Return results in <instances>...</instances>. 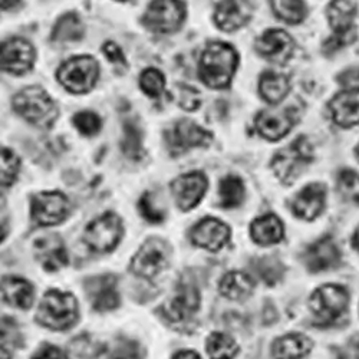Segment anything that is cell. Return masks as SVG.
Instances as JSON below:
<instances>
[{
	"instance_id": "obj_1",
	"label": "cell",
	"mask_w": 359,
	"mask_h": 359,
	"mask_svg": "<svg viewBox=\"0 0 359 359\" xmlns=\"http://www.w3.org/2000/svg\"><path fill=\"white\" fill-rule=\"evenodd\" d=\"M238 55L236 49L224 42H212L200 56L198 75L204 85L213 89H224L231 83Z\"/></svg>"
},
{
	"instance_id": "obj_2",
	"label": "cell",
	"mask_w": 359,
	"mask_h": 359,
	"mask_svg": "<svg viewBox=\"0 0 359 359\" xmlns=\"http://www.w3.org/2000/svg\"><path fill=\"white\" fill-rule=\"evenodd\" d=\"M13 111L38 128H50L59 115L53 100L42 86L34 85L22 89L12 100Z\"/></svg>"
},
{
	"instance_id": "obj_3",
	"label": "cell",
	"mask_w": 359,
	"mask_h": 359,
	"mask_svg": "<svg viewBox=\"0 0 359 359\" xmlns=\"http://www.w3.org/2000/svg\"><path fill=\"white\" fill-rule=\"evenodd\" d=\"M36 320L53 331H67L78 320V304L72 293L50 289L38 308Z\"/></svg>"
},
{
	"instance_id": "obj_4",
	"label": "cell",
	"mask_w": 359,
	"mask_h": 359,
	"mask_svg": "<svg viewBox=\"0 0 359 359\" xmlns=\"http://www.w3.org/2000/svg\"><path fill=\"white\" fill-rule=\"evenodd\" d=\"M312 161L313 148L308 138L301 135L275 154L271 167L283 184H293Z\"/></svg>"
},
{
	"instance_id": "obj_5",
	"label": "cell",
	"mask_w": 359,
	"mask_h": 359,
	"mask_svg": "<svg viewBox=\"0 0 359 359\" xmlns=\"http://www.w3.org/2000/svg\"><path fill=\"white\" fill-rule=\"evenodd\" d=\"M100 75V65L97 59L82 55L68 59L59 67L56 72L57 81L71 94H86L95 86Z\"/></svg>"
},
{
	"instance_id": "obj_6",
	"label": "cell",
	"mask_w": 359,
	"mask_h": 359,
	"mask_svg": "<svg viewBox=\"0 0 359 359\" xmlns=\"http://www.w3.org/2000/svg\"><path fill=\"white\" fill-rule=\"evenodd\" d=\"M356 9L358 6L355 2H345V0L329 4L326 12L334 35L323 43V53L331 55L355 42L358 34L353 23Z\"/></svg>"
},
{
	"instance_id": "obj_7",
	"label": "cell",
	"mask_w": 359,
	"mask_h": 359,
	"mask_svg": "<svg viewBox=\"0 0 359 359\" xmlns=\"http://www.w3.org/2000/svg\"><path fill=\"white\" fill-rule=\"evenodd\" d=\"M349 293L339 285H323L311 296V311L320 323L337 322L348 309Z\"/></svg>"
},
{
	"instance_id": "obj_8",
	"label": "cell",
	"mask_w": 359,
	"mask_h": 359,
	"mask_svg": "<svg viewBox=\"0 0 359 359\" xmlns=\"http://www.w3.org/2000/svg\"><path fill=\"white\" fill-rule=\"evenodd\" d=\"M186 13L187 6L184 2L156 0L148 5L142 16V25L156 34H172L184 22Z\"/></svg>"
},
{
	"instance_id": "obj_9",
	"label": "cell",
	"mask_w": 359,
	"mask_h": 359,
	"mask_svg": "<svg viewBox=\"0 0 359 359\" xmlns=\"http://www.w3.org/2000/svg\"><path fill=\"white\" fill-rule=\"evenodd\" d=\"M123 234L121 219L115 213H105L85 229L83 242L95 253H108L121 242Z\"/></svg>"
},
{
	"instance_id": "obj_10",
	"label": "cell",
	"mask_w": 359,
	"mask_h": 359,
	"mask_svg": "<svg viewBox=\"0 0 359 359\" xmlns=\"http://www.w3.org/2000/svg\"><path fill=\"white\" fill-rule=\"evenodd\" d=\"M170 250L160 238L147 241L131 260V272L144 279H154L168 266Z\"/></svg>"
},
{
	"instance_id": "obj_11",
	"label": "cell",
	"mask_w": 359,
	"mask_h": 359,
	"mask_svg": "<svg viewBox=\"0 0 359 359\" xmlns=\"http://www.w3.org/2000/svg\"><path fill=\"white\" fill-rule=\"evenodd\" d=\"M167 147L171 154H183L190 148L210 145L213 135L190 119H182L164 133Z\"/></svg>"
},
{
	"instance_id": "obj_12",
	"label": "cell",
	"mask_w": 359,
	"mask_h": 359,
	"mask_svg": "<svg viewBox=\"0 0 359 359\" xmlns=\"http://www.w3.org/2000/svg\"><path fill=\"white\" fill-rule=\"evenodd\" d=\"M71 203L61 191H42L32 198V219L39 226H56L69 215Z\"/></svg>"
},
{
	"instance_id": "obj_13",
	"label": "cell",
	"mask_w": 359,
	"mask_h": 359,
	"mask_svg": "<svg viewBox=\"0 0 359 359\" xmlns=\"http://www.w3.org/2000/svg\"><path fill=\"white\" fill-rule=\"evenodd\" d=\"M207 177L201 171L183 174L171 182V194L177 207L183 212H190L203 198L207 190Z\"/></svg>"
},
{
	"instance_id": "obj_14",
	"label": "cell",
	"mask_w": 359,
	"mask_h": 359,
	"mask_svg": "<svg viewBox=\"0 0 359 359\" xmlns=\"http://www.w3.org/2000/svg\"><path fill=\"white\" fill-rule=\"evenodd\" d=\"M35 48L23 38H12L2 43V71L12 75H23L32 69L35 64Z\"/></svg>"
},
{
	"instance_id": "obj_15",
	"label": "cell",
	"mask_w": 359,
	"mask_h": 359,
	"mask_svg": "<svg viewBox=\"0 0 359 359\" xmlns=\"http://www.w3.org/2000/svg\"><path fill=\"white\" fill-rule=\"evenodd\" d=\"M256 50L269 62L285 65L293 55L294 42L282 29H269L255 42Z\"/></svg>"
},
{
	"instance_id": "obj_16",
	"label": "cell",
	"mask_w": 359,
	"mask_h": 359,
	"mask_svg": "<svg viewBox=\"0 0 359 359\" xmlns=\"http://www.w3.org/2000/svg\"><path fill=\"white\" fill-rule=\"evenodd\" d=\"M191 242L208 252H219L230 238V229L215 217H205L190 231Z\"/></svg>"
},
{
	"instance_id": "obj_17",
	"label": "cell",
	"mask_w": 359,
	"mask_h": 359,
	"mask_svg": "<svg viewBox=\"0 0 359 359\" xmlns=\"http://www.w3.org/2000/svg\"><path fill=\"white\" fill-rule=\"evenodd\" d=\"M257 133L269 140L279 141L286 137L294 126V116L289 108L286 109H264L255 119Z\"/></svg>"
},
{
	"instance_id": "obj_18",
	"label": "cell",
	"mask_w": 359,
	"mask_h": 359,
	"mask_svg": "<svg viewBox=\"0 0 359 359\" xmlns=\"http://www.w3.org/2000/svg\"><path fill=\"white\" fill-rule=\"evenodd\" d=\"M85 289L95 311L107 312L119 306L118 280L114 275H102L88 279L85 282Z\"/></svg>"
},
{
	"instance_id": "obj_19",
	"label": "cell",
	"mask_w": 359,
	"mask_h": 359,
	"mask_svg": "<svg viewBox=\"0 0 359 359\" xmlns=\"http://www.w3.org/2000/svg\"><path fill=\"white\" fill-rule=\"evenodd\" d=\"M341 260V252L331 236L319 238L311 245L304 253V262L309 272L318 273L323 271H331L337 267Z\"/></svg>"
},
{
	"instance_id": "obj_20",
	"label": "cell",
	"mask_w": 359,
	"mask_h": 359,
	"mask_svg": "<svg viewBox=\"0 0 359 359\" xmlns=\"http://www.w3.org/2000/svg\"><path fill=\"white\" fill-rule=\"evenodd\" d=\"M200 308V292L193 283H180L171 301L164 306L165 316L172 322H182L193 316Z\"/></svg>"
},
{
	"instance_id": "obj_21",
	"label": "cell",
	"mask_w": 359,
	"mask_h": 359,
	"mask_svg": "<svg viewBox=\"0 0 359 359\" xmlns=\"http://www.w3.org/2000/svg\"><path fill=\"white\" fill-rule=\"evenodd\" d=\"M325 201L326 187L320 183H313L297 193L292 203V212L296 217L311 222L323 212Z\"/></svg>"
},
{
	"instance_id": "obj_22",
	"label": "cell",
	"mask_w": 359,
	"mask_h": 359,
	"mask_svg": "<svg viewBox=\"0 0 359 359\" xmlns=\"http://www.w3.org/2000/svg\"><path fill=\"white\" fill-rule=\"evenodd\" d=\"M36 260L48 272H56L68 264V253L64 241L57 234H48L35 243Z\"/></svg>"
},
{
	"instance_id": "obj_23",
	"label": "cell",
	"mask_w": 359,
	"mask_h": 359,
	"mask_svg": "<svg viewBox=\"0 0 359 359\" xmlns=\"http://www.w3.org/2000/svg\"><path fill=\"white\" fill-rule=\"evenodd\" d=\"M332 119L342 128H351L359 124V88L346 89L329 102Z\"/></svg>"
},
{
	"instance_id": "obj_24",
	"label": "cell",
	"mask_w": 359,
	"mask_h": 359,
	"mask_svg": "<svg viewBox=\"0 0 359 359\" xmlns=\"http://www.w3.org/2000/svg\"><path fill=\"white\" fill-rule=\"evenodd\" d=\"M252 16L249 2H219L215 11V22L224 32H234L245 26Z\"/></svg>"
},
{
	"instance_id": "obj_25",
	"label": "cell",
	"mask_w": 359,
	"mask_h": 359,
	"mask_svg": "<svg viewBox=\"0 0 359 359\" xmlns=\"http://www.w3.org/2000/svg\"><path fill=\"white\" fill-rule=\"evenodd\" d=\"M2 297L11 306L29 309L34 304V287L22 278L5 276L2 279Z\"/></svg>"
},
{
	"instance_id": "obj_26",
	"label": "cell",
	"mask_w": 359,
	"mask_h": 359,
	"mask_svg": "<svg viewBox=\"0 0 359 359\" xmlns=\"http://www.w3.org/2000/svg\"><path fill=\"white\" fill-rule=\"evenodd\" d=\"M250 234L253 242L260 246L278 245L283 238V224L275 215H264L252 223Z\"/></svg>"
},
{
	"instance_id": "obj_27",
	"label": "cell",
	"mask_w": 359,
	"mask_h": 359,
	"mask_svg": "<svg viewBox=\"0 0 359 359\" xmlns=\"http://www.w3.org/2000/svg\"><path fill=\"white\" fill-rule=\"evenodd\" d=\"M290 91V81L287 75L267 71L262 74L259 79V93L264 101L269 104L282 102Z\"/></svg>"
},
{
	"instance_id": "obj_28",
	"label": "cell",
	"mask_w": 359,
	"mask_h": 359,
	"mask_svg": "<svg viewBox=\"0 0 359 359\" xmlns=\"http://www.w3.org/2000/svg\"><path fill=\"white\" fill-rule=\"evenodd\" d=\"M312 351V341L302 334H287L272 346L276 359H304Z\"/></svg>"
},
{
	"instance_id": "obj_29",
	"label": "cell",
	"mask_w": 359,
	"mask_h": 359,
	"mask_svg": "<svg viewBox=\"0 0 359 359\" xmlns=\"http://www.w3.org/2000/svg\"><path fill=\"white\" fill-rule=\"evenodd\" d=\"M255 280L243 272H230L220 282V293L231 301H243L253 293Z\"/></svg>"
},
{
	"instance_id": "obj_30",
	"label": "cell",
	"mask_w": 359,
	"mask_h": 359,
	"mask_svg": "<svg viewBox=\"0 0 359 359\" xmlns=\"http://www.w3.org/2000/svg\"><path fill=\"white\" fill-rule=\"evenodd\" d=\"M85 35V26L81 18L75 13H65L53 27L52 41L55 42H76Z\"/></svg>"
},
{
	"instance_id": "obj_31",
	"label": "cell",
	"mask_w": 359,
	"mask_h": 359,
	"mask_svg": "<svg viewBox=\"0 0 359 359\" xmlns=\"http://www.w3.org/2000/svg\"><path fill=\"white\" fill-rule=\"evenodd\" d=\"M245 183L241 177L226 175L220 182V205L223 208H236L245 200Z\"/></svg>"
},
{
	"instance_id": "obj_32",
	"label": "cell",
	"mask_w": 359,
	"mask_h": 359,
	"mask_svg": "<svg viewBox=\"0 0 359 359\" xmlns=\"http://www.w3.org/2000/svg\"><path fill=\"white\" fill-rule=\"evenodd\" d=\"M237 352V344L227 334L213 332L207 339V353L210 359H233Z\"/></svg>"
},
{
	"instance_id": "obj_33",
	"label": "cell",
	"mask_w": 359,
	"mask_h": 359,
	"mask_svg": "<svg viewBox=\"0 0 359 359\" xmlns=\"http://www.w3.org/2000/svg\"><path fill=\"white\" fill-rule=\"evenodd\" d=\"M123 153L131 160H141L144 156L142 130L137 123L127 121L124 124V137L121 141Z\"/></svg>"
},
{
	"instance_id": "obj_34",
	"label": "cell",
	"mask_w": 359,
	"mask_h": 359,
	"mask_svg": "<svg viewBox=\"0 0 359 359\" xmlns=\"http://www.w3.org/2000/svg\"><path fill=\"white\" fill-rule=\"evenodd\" d=\"M271 4L275 15L283 22L290 25L302 23L308 13L305 2H299V0H294V2H271Z\"/></svg>"
},
{
	"instance_id": "obj_35",
	"label": "cell",
	"mask_w": 359,
	"mask_h": 359,
	"mask_svg": "<svg viewBox=\"0 0 359 359\" xmlns=\"http://www.w3.org/2000/svg\"><path fill=\"white\" fill-rule=\"evenodd\" d=\"M140 88L147 97L157 98L165 89V76L156 68H147L140 75Z\"/></svg>"
},
{
	"instance_id": "obj_36",
	"label": "cell",
	"mask_w": 359,
	"mask_h": 359,
	"mask_svg": "<svg viewBox=\"0 0 359 359\" xmlns=\"http://www.w3.org/2000/svg\"><path fill=\"white\" fill-rule=\"evenodd\" d=\"M338 191L355 204H359V174L352 170H342L338 175Z\"/></svg>"
},
{
	"instance_id": "obj_37",
	"label": "cell",
	"mask_w": 359,
	"mask_h": 359,
	"mask_svg": "<svg viewBox=\"0 0 359 359\" xmlns=\"http://www.w3.org/2000/svg\"><path fill=\"white\" fill-rule=\"evenodd\" d=\"M72 123H74L75 128L82 135H86V137L98 134L101 130V126H102L101 118L95 112H91V111H82V112L75 114L72 118Z\"/></svg>"
},
{
	"instance_id": "obj_38",
	"label": "cell",
	"mask_w": 359,
	"mask_h": 359,
	"mask_svg": "<svg viewBox=\"0 0 359 359\" xmlns=\"http://www.w3.org/2000/svg\"><path fill=\"white\" fill-rule=\"evenodd\" d=\"M20 168L19 157L9 148H2V187H11L18 178Z\"/></svg>"
},
{
	"instance_id": "obj_39",
	"label": "cell",
	"mask_w": 359,
	"mask_h": 359,
	"mask_svg": "<svg viewBox=\"0 0 359 359\" xmlns=\"http://www.w3.org/2000/svg\"><path fill=\"white\" fill-rule=\"evenodd\" d=\"M138 208H140V215L149 223H161L165 219V213L161 210L160 207H157L154 194L153 193H144L142 197L138 201Z\"/></svg>"
},
{
	"instance_id": "obj_40",
	"label": "cell",
	"mask_w": 359,
	"mask_h": 359,
	"mask_svg": "<svg viewBox=\"0 0 359 359\" xmlns=\"http://www.w3.org/2000/svg\"><path fill=\"white\" fill-rule=\"evenodd\" d=\"M177 104L186 111H196L201 105L200 93L190 85H177Z\"/></svg>"
},
{
	"instance_id": "obj_41",
	"label": "cell",
	"mask_w": 359,
	"mask_h": 359,
	"mask_svg": "<svg viewBox=\"0 0 359 359\" xmlns=\"http://www.w3.org/2000/svg\"><path fill=\"white\" fill-rule=\"evenodd\" d=\"M256 266L257 267H255V269L257 271V273L269 285L278 282L279 278L282 276V266H280L279 260H276V259L267 257V259L257 260Z\"/></svg>"
},
{
	"instance_id": "obj_42",
	"label": "cell",
	"mask_w": 359,
	"mask_h": 359,
	"mask_svg": "<svg viewBox=\"0 0 359 359\" xmlns=\"http://www.w3.org/2000/svg\"><path fill=\"white\" fill-rule=\"evenodd\" d=\"M102 52L107 56L108 61L116 67H123V68H128V62L127 59L116 43L114 42H107L102 45Z\"/></svg>"
},
{
	"instance_id": "obj_43",
	"label": "cell",
	"mask_w": 359,
	"mask_h": 359,
	"mask_svg": "<svg viewBox=\"0 0 359 359\" xmlns=\"http://www.w3.org/2000/svg\"><path fill=\"white\" fill-rule=\"evenodd\" d=\"M32 359H68L64 351L53 345H43L34 356Z\"/></svg>"
},
{
	"instance_id": "obj_44",
	"label": "cell",
	"mask_w": 359,
	"mask_h": 359,
	"mask_svg": "<svg viewBox=\"0 0 359 359\" xmlns=\"http://www.w3.org/2000/svg\"><path fill=\"white\" fill-rule=\"evenodd\" d=\"M172 359H201V358L193 351H182L178 352Z\"/></svg>"
},
{
	"instance_id": "obj_45",
	"label": "cell",
	"mask_w": 359,
	"mask_h": 359,
	"mask_svg": "<svg viewBox=\"0 0 359 359\" xmlns=\"http://www.w3.org/2000/svg\"><path fill=\"white\" fill-rule=\"evenodd\" d=\"M23 2H2V5H0V8H2V11H9L11 8H19L22 6Z\"/></svg>"
},
{
	"instance_id": "obj_46",
	"label": "cell",
	"mask_w": 359,
	"mask_h": 359,
	"mask_svg": "<svg viewBox=\"0 0 359 359\" xmlns=\"http://www.w3.org/2000/svg\"><path fill=\"white\" fill-rule=\"evenodd\" d=\"M352 246L359 252V226H358V229H356V231L352 237Z\"/></svg>"
},
{
	"instance_id": "obj_47",
	"label": "cell",
	"mask_w": 359,
	"mask_h": 359,
	"mask_svg": "<svg viewBox=\"0 0 359 359\" xmlns=\"http://www.w3.org/2000/svg\"><path fill=\"white\" fill-rule=\"evenodd\" d=\"M355 156H356V158H358V161H359V144H358L356 148H355Z\"/></svg>"
},
{
	"instance_id": "obj_48",
	"label": "cell",
	"mask_w": 359,
	"mask_h": 359,
	"mask_svg": "<svg viewBox=\"0 0 359 359\" xmlns=\"http://www.w3.org/2000/svg\"><path fill=\"white\" fill-rule=\"evenodd\" d=\"M118 359H140V358H135V356H124V358H118Z\"/></svg>"
}]
</instances>
